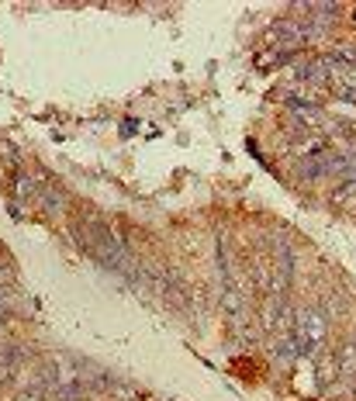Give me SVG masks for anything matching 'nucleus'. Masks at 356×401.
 Returning a JSON list of instances; mask_svg holds the SVG:
<instances>
[{
	"label": "nucleus",
	"mask_w": 356,
	"mask_h": 401,
	"mask_svg": "<svg viewBox=\"0 0 356 401\" xmlns=\"http://www.w3.org/2000/svg\"><path fill=\"white\" fill-rule=\"evenodd\" d=\"M315 370H318V384L332 388L343 374H339V353H318L315 356Z\"/></svg>",
	"instance_id": "f03ea898"
},
{
	"label": "nucleus",
	"mask_w": 356,
	"mask_h": 401,
	"mask_svg": "<svg viewBox=\"0 0 356 401\" xmlns=\"http://www.w3.org/2000/svg\"><path fill=\"white\" fill-rule=\"evenodd\" d=\"M38 200H42V207H45L49 214H63V211L70 207V198H66V191H63V187H56V184H45V187H38Z\"/></svg>",
	"instance_id": "7ed1b4c3"
},
{
	"label": "nucleus",
	"mask_w": 356,
	"mask_h": 401,
	"mask_svg": "<svg viewBox=\"0 0 356 401\" xmlns=\"http://www.w3.org/2000/svg\"><path fill=\"white\" fill-rule=\"evenodd\" d=\"M222 308H225L235 322H242V291H235V288L222 291Z\"/></svg>",
	"instance_id": "0eeeda50"
},
{
	"label": "nucleus",
	"mask_w": 356,
	"mask_h": 401,
	"mask_svg": "<svg viewBox=\"0 0 356 401\" xmlns=\"http://www.w3.org/2000/svg\"><path fill=\"white\" fill-rule=\"evenodd\" d=\"M277 59H280V52H277V49H270V52H260V56H256V66H273Z\"/></svg>",
	"instance_id": "f8f14e48"
},
{
	"label": "nucleus",
	"mask_w": 356,
	"mask_h": 401,
	"mask_svg": "<svg viewBox=\"0 0 356 401\" xmlns=\"http://www.w3.org/2000/svg\"><path fill=\"white\" fill-rule=\"evenodd\" d=\"M31 194H38V180L28 177V173H17L14 177V198L24 200V198H31Z\"/></svg>",
	"instance_id": "6e6552de"
},
{
	"label": "nucleus",
	"mask_w": 356,
	"mask_h": 401,
	"mask_svg": "<svg viewBox=\"0 0 356 401\" xmlns=\"http://www.w3.org/2000/svg\"><path fill=\"white\" fill-rule=\"evenodd\" d=\"M280 308H284V298H273V294H270V298L263 301V308H260V329H263V332H273V329H277Z\"/></svg>",
	"instance_id": "20e7f679"
},
{
	"label": "nucleus",
	"mask_w": 356,
	"mask_h": 401,
	"mask_svg": "<svg viewBox=\"0 0 356 401\" xmlns=\"http://www.w3.org/2000/svg\"><path fill=\"white\" fill-rule=\"evenodd\" d=\"M3 284H14V274H10L7 267H0V288H3Z\"/></svg>",
	"instance_id": "ddd939ff"
},
{
	"label": "nucleus",
	"mask_w": 356,
	"mask_h": 401,
	"mask_svg": "<svg viewBox=\"0 0 356 401\" xmlns=\"http://www.w3.org/2000/svg\"><path fill=\"white\" fill-rule=\"evenodd\" d=\"M0 156H3V159H7L10 166H17V163H21V152H17V149H14L10 142H0Z\"/></svg>",
	"instance_id": "9d476101"
},
{
	"label": "nucleus",
	"mask_w": 356,
	"mask_h": 401,
	"mask_svg": "<svg viewBox=\"0 0 356 401\" xmlns=\"http://www.w3.org/2000/svg\"><path fill=\"white\" fill-rule=\"evenodd\" d=\"M14 401H45V388H28V391H21Z\"/></svg>",
	"instance_id": "9b49d317"
},
{
	"label": "nucleus",
	"mask_w": 356,
	"mask_h": 401,
	"mask_svg": "<svg viewBox=\"0 0 356 401\" xmlns=\"http://www.w3.org/2000/svg\"><path fill=\"white\" fill-rule=\"evenodd\" d=\"M346 291H329L325 301H322V315L325 318H339V315H346Z\"/></svg>",
	"instance_id": "39448f33"
},
{
	"label": "nucleus",
	"mask_w": 356,
	"mask_h": 401,
	"mask_svg": "<svg viewBox=\"0 0 356 401\" xmlns=\"http://www.w3.org/2000/svg\"><path fill=\"white\" fill-rule=\"evenodd\" d=\"M270 277H273V274H270V263L256 256V260H253V284H256L260 291H270Z\"/></svg>",
	"instance_id": "1a4fd4ad"
},
{
	"label": "nucleus",
	"mask_w": 356,
	"mask_h": 401,
	"mask_svg": "<svg viewBox=\"0 0 356 401\" xmlns=\"http://www.w3.org/2000/svg\"><path fill=\"white\" fill-rule=\"evenodd\" d=\"M329 66V84L336 87L339 97L356 100V66L353 63H339V59H325Z\"/></svg>",
	"instance_id": "f257e3e1"
},
{
	"label": "nucleus",
	"mask_w": 356,
	"mask_h": 401,
	"mask_svg": "<svg viewBox=\"0 0 356 401\" xmlns=\"http://www.w3.org/2000/svg\"><path fill=\"white\" fill-rule=\"evenodd\" d=\"M339 374L343 377H356V339L343 343V349H339Z\"/></svg>",
	"instance_id": "423d86ee"
}]
</instances>
